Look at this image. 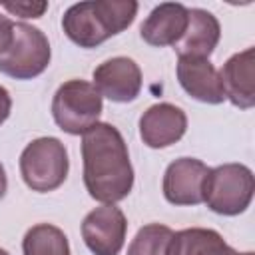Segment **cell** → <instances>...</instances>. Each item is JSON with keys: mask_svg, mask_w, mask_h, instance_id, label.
<instances>
[{"mask_svg": "<svg viewBox=\"0 0 255 255\" xmlns=\"http://www.w3.org/2000/svg\"><path fill=\"white\" fill-rule=\"evenodd\" d=\"M84 185L96 201L118 203L133 187V167L120 129L98 122L82 133Z\"/></svg>", "mask_w": 255, "mask_h": 255, "instance_id": "cell-1", "label": "cell"}, {"mask_svg": "<svg viewBox=\"0 0 255 255\" xmlns=\"http://www.w3.org/2000/svg\"><path fill=\"white\" fill-rule=\"evenodd\" d=\"M137 14L133 0H88L72 4L62 16L64 34L80 48H96L124 32Z\"/></svg>", "mask_w": 255, "mask_h": 255, "instance_id": "cell-2", "label": "cell"}, {"mask_svg": "<svg viewBox=\"0 0 255 255\" xmlns=\"http://www.w3.org/2000/svg\"><path fill=\"white\" fill-rule=\"evenodd\" d=\"M70 169L64 143L58 137H36L20 153V175L24 183L38 193L58 189Z\"/></svg>", "mask_w": 255, "mask_h": 255, "instance_id": "cell-3", "label": "cell"}, {"mask_svg": "<svg viewBox=\"0 0 255 255\" xmlns=\"http://www.w3.org/2000/svg\"><path fill=\"white\" fill-rule=\"evenodd\" d=\"M102 110L104 104L100 92L86 80L64 82L52 98V118L56 126L70 135L86 133L96 126Z\"/></svg>", "mask_w": 255, "mask_h": 255, "instance_id": "cell-4", "label": "cell"}, {"mask_svg": "<svg viewBox=\"0 0 255 255\" xmlns=\"http://www.w3.org/2000/svg\"><path fill=\"white\" fill-rule=\"evenodd\" d=\"M255 191L253 171L243 163H223L209 169L203 183V201L213 213L239 215L243 213Z\"/></svg>", "mask_w": 255, "mask_h": 255, "instance_id": "cell-5", "label": "cell"}, {"mask_svg": "<svg viewBox=\"0 0 255 255\" xmlns=\"http://www.w3.org/2000/svg\"><path fill=\"white\" fill-rule=\"evenodd\" d=\"M52 58L46 34L30 24L14 22L10 48L0 56V72L16 80H32L40 76Z\"/></svg>", "mask_w": 255, "mask_h": 255, "instance_id": "cell-6", "label": "cell"}, {"mask_svg": "<svg viewBox=\"0 0 255 255\" xmlns=\"http://www.w3.org/2000/svg\"><path fill=\"white\" fill-rule=\"evenodd\" d=\"M128 221L120 207L104 203L82 221V239L94 255H118L126 243Z\"/></svg>", "mask_w": 255, "mask_h": 255, "instance_id": "cell-7", "label": "cell"}, {"mask_svg": "<svg viewBox=\"0 0 255 255\" xmlns=\"http://www.w3.org/2000/svg\"><path fill=\"white\" fill-rule=\"evenodd\" d=\"M209 167L195 157L171 161L163 173V197L171 205H199L203 201V183Z\"/></svg>", "mask_w": 255, "mask_h": 255, "instance_id": "cell-8", "label": "cell"}, {"mask_svg": "<svg viewBox=\"0 0 255 255\" xmlns=\"http://www.w3.org/2000/svg\"><path fill=\"white\" fill-rule=\"evenodd\" d=\"M94 86L100 96L118 104H128L139 96L141 70L131 58L116 56L94 70Z\"/></svg>", "mask_w": 255, "mask_h": 255, "instance_id": "cell-9", "label": "cell"}, {"mask_svg": "<svg viewBox=\"0 0 255 255\" xmlns=\"http://www.w3.org/2000/svg\"><path fill=\"white\" fill-rule=\"evenodd\" d=\"M187 129V116L179 106L161 102L149 106L139 118V137L151 149L173 145Z\"/></svg>", "mask_w": 255, "mask_h": 255, "instance_id": "cell-10", "label": "cell"}, {"mask_svg": "<svg viewBox=\"0 0 255 255\" xmlns=\"http://www.w3.org/2000/svg\"><path fill=\"white\" fill-rule=\"evenodd\" d=\"M177 80H179V86L197 102H203V104H223L225 102L219 72L207 58L179 56Z\"/></svg>", "mask_w": 255, "mask_h": 255, "instance_id": "cell-11", "label": "cell"}, {"mask_svg": "<svg viewBox=\"0 0 255 255\" xmlns=\"http://www.w3.org/2000/svg\"><path fill=\"white\" fill-rule=\"evenodd\" d=\"M255 50L245 48L233 54L221 68L219 80L223 86L225 100L241 110L255 106Z\"/></svg>", "mask_w": 255, "mask_h": 255, "instance_id": "cell-12", "label": "cell"}, {"mask_svg": "<svg viewBox=\"0 0 255 255\" xmlns=\"http://www.w3.org/2000/svg\"><path fill=\"white\" fill-rule=\"evenodd\" d=\"M189 8L179 2H163L155 6L139 28L143 42L155 48L175 46L187 30Z\"/></svg>", "mask_w": 255, "mask_h": 255, "instance_id": "cell-13", "label": "cell"}, {"mask_svg": "<svg viewBox=\"0 0 255 255\" xmlns=\"http://www.w3.org/2000/svg\"><path fill=\"white\" fill-rule=\"evenodd\" d=\"M219 38H221L219 20L203 8H191L187 30L181 36V40L173 46V50L177 52V56H193V58L209 60Z\"/></svg>", "mask_w": 255, "mask_h": 255, "instance_id": "cell-14", "label": "cell"}, {"mask_svg": "<svg viewBox=\"0 0 255 255\" xmlns=\"http://www.w3.org/2000/svg\"><path fill=\"white\" fill-rule=\"evenodd\" d=\"M24 255H70L66 233L52 223H38L30 227L22 239Z\"/></svg>", "mask_w": 255, "mask_h": 255, "instance_id": "cell-15", "label": "cell"}, {"mask_svg": "<svg viewBox=\"0 0 255 255\" xmlns=\"http://www.w3.org/2000/svg\"><path fill=\"white\" fill-rule=\"evenodd\" d=\"M221 235L215 229L191 227L171 235L165 255H203Z\"/></svg>", "mask_w": 255, "mask_h": 255, "instance_id": "cell-16", "label": "cell"}, {"mask_svg": "<svg viewBox=\"0 0 255 255\" xmlns=\"http://www.w3.org/2000/svg\"><path fill=\"white\" fill-rule=\"evenodd\" d=\"M173 231L167 225H143L128 247V255H165Z\"/></svg>", "mask_w": 255, "mask_h": 255, "instance_id": "cell-17", "label": "cell"}, {"mask_svg": "<svg viewBox=\"0 0 255 255\" xmlns=\"http://www.w3.org/2000/svg\"><path fill=\"white\" fill-rule=\"evenodd\" d=\"M4 10H8L14 16H20V18H40L48 10V2H16V4H4Z\"/></svg>", "mask_w": 255, "mask_h": 255, "instance_id": "cell-18", "label": "cell"}, {"mask_svg": "<svg viewBox=\"0 0 255 255\" xmlns=\"http://www.w3.org/2000/svg\"><path fill=\"white\" fill-rule=\"evenodd\" d=\"M12 36H14V22L8 16L0 14V56L10 48Z\"/></svg>", "mask_w": 255, "mask_h": 255, "instance_id": "cell-19", "label": "cell"}, {"mask_svg": "<svg viewBox=\"0 0 255 255\" xmlns=\"http://www.w3.org/2000/svg\"><path fill=\"white\" fill-rule=\"evenodd\" d=\"M203 255H253V253H239V251H235L233 247H229V245L225 243V239L221 237V239L215 241Z\"/></svg>", "mask_w": 255, "mask_h": 255, "instance_id": "cell-20", "label": "cell"}, {"mask_svg": "<svg viewBox=\"0 0 255 255\" xmlns=\"http://www.w3.org/2000/svg\"><path fill=\"white\" fill-rule=\"evenodd\" d=\"M10 110H12V98H10L8 90L4 86H0V126L8 120Z\"/></svg>", "mask_w": 255, "mask_h": 255, "instance_id": "cell-21", "label": "cell"}, {"mask_svg": "<svg viewBox=\"0 0 255 255\" xmlns=\"http://www.w3.org/2000/svg\"><path fill=\"white\" fill-rule=\"evenodd\" d=\"M6 189H8V177H6V171H4V165L0 163V199L6 195Z\"/></svg>", "mask_w": 255, "mask_h": 255, "instance_id": "cell-22", "label": "cell"}, {"mask_svg": "<svg viewBox=\"0 0 255 255\" xmlns=\"http://www.w3.org/2000/svg\"><path fill=\"white\" fill-rule=\"evenodd\" d=\"M0 255H10V253H8L6 249H2V247H0Z\"/></svg>", "mask_w": 255, "mask_h": 255, "instance_id": "cell-23", "label": "cell"}]
</instances>
